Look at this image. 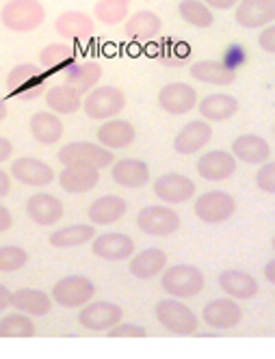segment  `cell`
Listing matches in <instances>:
<instances>
[{
  "label": "cell",
  "instance_id": "6da1fadb",
  "mask_svg": "<svg viewBox=\"0 0 275 359\" xmlns=\"http://www.w3.org/2000/svg\"><path fill=\"white\" fill-rule=\"evenodd\" d=\"M206 279L204 273L191 264H173L163 271L161 288L169 294V299H191L204 290Z\"/></svg>",
  "mask_w": 275,
  "mask_h": 359
},
{
  "label": "cell",
  "instance_id": "7a4b0ae2",
  "mask_svg": "<svg viewBox=\"0 0 275 359\" xmlns=\"http://www.w3.org/2000/svg\"><path fill=\"white\" fill-rule=\"evenodd\" d=\"M57 158L63 167H91L98 171L115 163L111 149L91 141H74L63 145L57 154Z\"/></svg>",
  "mask_w": 275,
  "mask_h": 359
},
{
  "label": "cell",
  "instance_id": "3957f363",
  "mask_svg": "<svg viewBox=\"0 0 275 359\" xmlns=\"http://www.w3.org/2000/svg\"><path fill=\"white\" fill-rule=\"evenodd\" d=\"M46 20V7L39 0H9L0 11L3 27L13 33H31Z\"/></svg>",
  "mask_w": 275,
  "mask_h": 359
},
{
  "label": "cell",
  "instance_id": "277c9868",
  "mask_svg": "<svg viewBox=\"0 0 275 359\" xmlns=\"http://www.w3.org/2000/svg\"><path fill=\"white\" fill-rule=\"evenodd\" d=\"M123 109H126V93L113 85L95 87L83 97V111L89 119L109 121L115 119Z\"/></svg>",
  "mask_w": 275,
  "mask_h": 359
},
{
  "label": "cell",
  "instance_id": "5b68a950",
  "mask_svg": "<svg viewBox=\"0 0 275 359\" xmlns=\"http://www.w3.org/2000/svg\"><path fill=\"white\" fill-rule=\"evenodd\" d=\"M154 316L169 333H173V336H193L199 329L197 314L178 299L159 301L154 307Z\"/></svg>",
  "mask_w": 275,
  "mask_h": 359
},
{
  "label": "cell",
  "instance_id": "8992f818",
  "mask_svg": "<svg viewBox=\"0 0 275 359\" xmlns=\"http://www.w3.org/2000/svg\"><path fill=\"white\" fill-rule=\"evenodd\" d=\"M48 74L35 63H18L7 74V91L18 100H35L46 89Z\"/></svg>",
  "mask_w": 275,
  "mask_h": 359
},
{
  "label": "cell",
  "instance_id": "52a82bcc",
  "mask_svg": "<svg viewBox=\"0 0 275 359\" xmlns=\"http://www.w3.org/2000/svg\"><path fill=\"white\" fill-rule=\"evenodd\" d=\"M137 227L147 236L167 238L180 229V215L165 203H152L145 206L137 215Z\"/></svg>",
  "mask_w": 275,
  "mask_h": 359
},
{
  "label": "cell",
  "instance_id": "ba28073f",
  "mask_svg": "<svg viewBox=\"0 0 275 359\" xmlns=\"http://www.w3.org/2000/svg\"><path fill=\"white\" fill-rule=\"evenodd\" d=\"M93 294H95V286L89 277L67 275L53 286L50 299H53V303L65 307V310H74V307H85L87 303H91Z\"/></svg>",
  "mask_w": 275,
  "mask_h": 359
},
{
  "label": "cell",
  "instance_id": "9c48e42d",
  "mask_svg": "<svg viewBox=\"0 0 275 359\" xmlns=\"http://www.w3.org/2000/svg\"><path fill=\"white\" fill-rule=\"evenodd\" d=\"M193 212L202 223L217 225L232 219L236 212V199L226 191H206L195 199Z\"/></svg>",
  "mask_w": 275,
  "mask_h": 359
},
{
  "label": "cell",
  "instance_id": "30bf717a",
  "mask_svg": "<svg viewBox=\"0 0 275 359\" xmlns=\"http://www.w3.org/2000/svg\"><path fill=\"white\" fill-rule=\"evenodd\" d=\"M152 191H154V197L159 201H163L165 206H178V203L191 201L197 187L185 173H163L156 177V182L152 184Z\"/></svg>",
  "mask_w": 275,
  "mask_h": 359
},
{
  "label": "cell",
  "instance_id": "8fae6325",
  "mask_svg": "<svg viewBox=\"0 0 275 359\" xmlns=\"http://www.w3.org/2000/svg\"><path fill=\"white\" fill-rule=\"evenodd\" d=\"M123 323V312L121 307L111 303V301H93L81 307L79 312V325L89 329V331H111Z\"/></svg>",
  "mask_w": 275,
  "mask_h": 359
},
{
  "label": "cell",
  "instance_id": "7c38bea8",
  "mask_svg": "<svg viewBox=\"0 0 275 359\" xmlns=\"http://www.w3.org/2000/svg\"><path fill=\"white\" fill-rule=\"evenodd\" d=\"M9 175L13 180H18L24 187H35V189H43L48 184H53L55 180V171L46 161L41 158H33V156H20L11 163L9 167Z\"/></svg>",
  "mask_w": 275,
  "mask_h": 359
},
{
  "label": "cell",
  "instance_id": "4fadbf2b",
  "mask_svg": "<svg viewBox=\"0 0 275 359\" xmlns=\"http://www.w3.org/2000/svg\"><path fill=\"white\" fill-rule=\"evenodd\" d=\"M91 253L100 260L121 262V260H130L137 253V247L130 236L121 232H111V234H100L91 241Z\"/></svg>",
  "mask_w": 275,
  "mask_h": 359
},
{
  "label": "cell",
  "instance_id": "5bb4252c",
  "mask_svg": "<svg viewBox=\"0 0 275 359\" xmlns=\"http://www.w3.org/2000/svg\"><path fill=\"white\" fill-rule=\"evenodd\" d=\"M243 320V307L234 299H213L202 307V323H206L213 329L228 331L234 329Z\"/></svg>",
  "mask_w": 275,
  "mask_h": 359
},
{
  "label": "cell",
  "instance_id": "9a60e30c",
  "mask_svg": "<svg viewBox=\"0 0 275 359\" xmlns=\"http://www.w3.org/2000/svg\"><path fill=\"white\" fill-rule=\"evenodd\" d=\"M236 167H239L236 158L226 149H210L202 154L195 165L199 177L208 180V182H223V180L232 177L236 173Z\"/></svg>",
  "mask_w": 275,
  "mask_h": 359
},
{
  "label": "cell",
  "instance_id": "2e32d148",
  "mask_svg": "<svg viewBox=\"0 0 275 359\" xmlns=\"http://www.w3.org/2000/svg\"><path fill=\"white\" fill-rule=\"evenodd\" d=\"M197 102V91L187 83H167L159 91V107L167 115H189Z\"/></svg>",
  "mask_w": 275,
  "mask_h": 359
},
{
  "label": "cell",
  "instance_id": "e0dca14e",
  "mask_svg": "<svg viewBox=\"0 0 275 359\" xmlns=\"http://www.w3.org/2000/svg\"><path fill=\"white\" fill-rule=\"evenodd\" d=\"M213 139V126L204 119H193L180 128V133L173 137V151L180 156H191L199 149H204Z\"/></svg>",
  "mask_w": 275,
  "mask_h": 359
},
{
  "label": "cell",
  "instance_id": "ac0fdd59",
  "mask_svg": "<svg viewBox=\"0 0 275 359\" xmlns=\"http://www.w3.org/2000/svg\"><path fill=\"white\" fill-rule=\"evenodd\" d=\"M234 20L243 29H264L275 22V0H241L234 7Z\"/></svg>",
  "mask_w": 275,
  "mask_h": 359
},
{
  "label": "cell",
  "instance_id": "d6986e66",
  "mask_svg": "<svg viewBox=\"0 0 275 359\" xmlns=\"http://www.w3.org/2000/svg\"><path fill=\"white\" fill-rule=\"evenodd\" d=\"M27 215L33 223L41 227H50L63 219L65 208L59 197L50 193H35L27 199Z\"/></svg>",
  "mask_w": 275,
  "mask_h": 359
},
{
  "label": "cell",
  "instance_id": "ffe728a7",
  "mask_svg": "<svg viewBox=\"0 0 275 359\" xmlns=\"http://www.w3.org/2000/svg\"><path fill=\"white\" fill-rule=\"evenodd\" d=\"M217 281H219V288L228 294V299H234V301L254 299L260 292L258 279L245 271H236V269L221 271Z\"/></svg>",
  "mask_w": 275,
  "mask_h": 359
},
{
  "label": "cell",
  "instance_id": "44dd1931",
  "mask_svg": "<svg viewBox=\"0 0 275 359\" xmlns=\"http://www.w3.org/2000/svg\"><path fill=\"white\" fill-rule=\"evenodd\" d=\"M128 210V201L119 195H102L89 203L87 219L91 225H113Z\"/></svg>",
  "mask_w": 275,
  "mask_h": 359
},
{
  "label": "cell",
  "instance_id": "7402d4cb",
  "mask_svg": "<svg viewBox=\"0 0 275 359\" xmlns=\"http://www.w3.org/2000/svg\"><path fill=\"white\" fill-rule=\"evenodd\" d=\"M55 31L69 41H85L93 35L95 22L83 11H63L55 20Z\"/></svg>",
  "mask_w": 275,
  "mask_h": 359
},
{
  "label": "cell",
  "instance_id": "603a6c76",
  "mask_svg": "<svg viewBox=\"0 0 275 359\" xmlns=\"http://www.w3.org/2000/svg\"><path fill=\"white\" fill-rule=\"evenodd\" d=\"M230 154L236 158V163L241 161L247 165H264L271 156V145L258 135H241L232 141Z\"/></svg>",
  "mask_w": 275,
  "mask_h": 359
},
{
  "label": "cell",
  "instance_id": "cb8c5ba5",
  "mask_svg": "<svg viewBox=\"0 0 275 359\" xmlns=\"http://www.w3.org/2000/svg\"><path fill=\"white\" fill-rule=\"evenodd\" d=\"M137 137L135 126L126 119H109L102 121V126L95 130V139L98 143L107 147V149H121V147H128Z\"/></svg>",
  "mask_w": 275,
  "mask_h": 359
},
{
  "label": "cell",
  "instance_id": "d4e9b609",
  "mask_svg": "<svg viewBox=\"0 0 275 359\" xmlns=\"http://www.w3.org/2000/svg\"><path fill=\"white\" fill-rule=\"evenodd\" d=\"M111 175L121 189H141L149 182V167L139 158H121L113 163Z\"/></svg>",
  "mask_w": 275,
  "mask_h": 359
},
{
  "label": "cell",
  "instance_id": "484cf974",
  "mask_svg": "<svg viewBox=\"0 0 275 359\" xmlns=\"http://www.w3.org/2000/svg\"><path fill=\"white\" fill-rule=\"evenodd\" d=\"M167 269V253L159 247H147L128 260V271L137 279H152Z\"/></svg>",
  "mask_w": 275,
  "mask_h": 359
},
{
  "label": "cell",
  "instance_id": "4316f807",
  "mask_svg": "<svg viewBox=\"0 0 275 359\" xmlns=\"http://www.w3.org/2000/svg\"><path fill=\"white\" fill-rule=\"evenodd\" d=\"M199 115L204 121H226L239 113V100L230 93H210L197 102Z\"/></svg>",
  "mask_w": 275,
  "mask_h": 359
},
{
  "label": "cell",
  "instance_id": "83f0119b",
  "mask_svg": "<svg viewBox=\"0 0 275 359\" xmlns=\"http://www.w3.org/2000/svg\"><path fill=\"white\" fill-rule=\"evenodd\" d=\"M163 29V20L161 15H156L154 11H135L133 15H128V20L123 22V33H126L128 39L133 41H147L154 39Z\"/></svg>",
  "mask_w": 275,
  "mask_h": 359
},
{
  "label": "cell",
  "instance_id": "f1b7e54d",
  "mask_svg": "<svg viewBox=\"0 0 275 359\" xmlns=\"http://www.w3.org/2000/svg\"><path fill=\"white\" fill-rule=\"evenodd\" d=\"M100 184V171L91 167H63L59 173V187L69 195H83Z\"/></svg>",
  "mask_w": 275,
  "mask_h": 359
},
{
  "label": "cell",
  "instance_id": "f546056e",
  "mask_svg": "<svg viewBox=\"0 0 275 359\" xmlns=\"http://www.w3.org/2000/svg\"><path fill=\"white\" fill-rule=\"evenodd\" d=\"M102 79V65L98 61H83V63H72L63 72L65 85L74 87L79 93H89L95 89L98 81Z\"/></svg>",
  "mask_w": 275,
  "mask_h": 359
},
{
  "label": "cell",
  "instance_id": "4dcf8cb0",
  "mask_svg": "<svg viewBox=\"0 0 275 359\" xmlns=\"http://www.w3.org/2000/svg\"><path fill=\"white\" fill-rule=\"evenodd\" d=\"M29 130L31 137L41 143V145H55L63 137V121L59 115L50 113V111H39L31 117L29 121Z\"/></svg>",
  "mask_w": 275,
  "mask_h": 359
},
{
  "label": "cell",
  "instance_id": "1f68e13d",
  "mask_svg": "<svg viewBox=\"0 0 275 359\" xmlns=\"http://www.w3.org/2000/svg\"><path fill=\"white\" fill-rule=\"evenodd\" d=\"M11 307L27 316H46L53 310V299L43 290L35 288H18L11 297Z\"/></svg>",
  "mask_w": 275,
  "mask_h": 359
},
{
  "label": "cell",
  "instance_id": "d6a6232c",
  "mask_svg": "<svg viewBox=\"0 0 275 359\" xmlns=\"http://www.w3.org/2000/svg\"><path fill=\"white\" fill-rule=\"evenodd\" d=\"M46 104L55 115H74L83 107V93L69 85H55L46 91Z\"/></svg>",
  "mask_w": 275,
  "mask_h": 359
},
{
  "label": "cell",
  "instance_id": "836d02e7",
  "mask_svg": "<svg viewBox=\"0 0 275 359\" xmlns=\"http://www.w3.org/2000/svg\"><path fill=\"white\" fill-rule=\"evenodd\" d=\"M191 79L204 85L226 87L236 81V72L219 61H197L191 65Z\"/></svg>",
  "mask_w": 275,
  "mask_h": 359
},
{
  "label": "cell",
  "instance_id": "e575fe53",
  "mask_svg": "<svg viewBox=\"0 0 275 359\" xmlns=\"http://www.w3.org/2000/svg\"><path fill=\"white\" fill-rule=\"evenodd\" d=\"M98 234H95V227L89 223H76V225H65V227H59L55 229L53 234H50L48 243L57 247V249H72V247H81V245H87L89 241H93Z\"/></svg>",
  "mask_w": 275,
  "mask_h": 359
},
{
  "label": "cell",
  "instance_id": "d590c367",
  "mask_svg": "<svg viewBox=\"0 0 275 359\" xmlns=\"http://www.w3.org/2000/svg\"><path fill=\"white\" fill-rule=\"evenodd\" d=\"M39 63L46 72H65L72 63H76V53L69 43H48L39 53Z\"/></svg>",
  "mask_w": 275,
  "mask_h": 359
},
{
  "label": "cell",
  "instance_id": "8d00e7d4",
  "mask_svg": "<svg viewBox=\"0 0 275 359\" xmlns=\"http://www.w3.org/2000/svg\"><path fill=\"white\" fill-rule=\"evenodd\" d=\"M178 13L193 29H210L215 22L213 9H208L202 0H180Z\"/></svg>",
  "mask_w": 275,
  "mask_h": 359
},
{
  "label": "cell",
  "instance_id": "74e56055",
  "mask_svg": "<svg viewBox=\"0 0 275 359\" xmlns=\"http://www.w3.org/2000/svg\"><path fill=\"white\" fill-rule=\"evenodd\" d=\"M130 0H98L93 7V18L102 24L115 27V24L126 22L130 15Z\"/></svg>",
  "mask_w": 275,
  "mask_h": 359
},
{
  "label": "cell",
  "instance_id": "f35d334b",
  "mask_svg": "<svg viewBox=\"0 0 275 359\" xmlns=\"http://www.w3.org/2000/svg\"><path fill=\"white\" fill-rule=\"evenodd\" d=\"M37 333L31 316L13 312L0 318V338H33Z\"/></svg>",
  "mask_w": 275,
  "mask_h": 359
},
{
  "label": "cell",
  "instance_id": "ab89813d",
  "mask_svg": "<svg viewBox=\"0 0 275 359\" xmlns=\"http://www.w3.org/2000/svg\"><path fill=\"white\" fill-rule=\"evenodd\" d=\"M29 253L15 245H3L0 247V273H15L22 266H27Z\"/></svg>",
  "mask_w": 275,
  "mask_h": 359
},
{
  "label": "cell",
  "instance_id": "60d3db41",
  "mask_svg": "<svg viewBox=\"0 0 275 359\" xmlns=\"http://www.w3.org/2000/svg\"><path fill=\"white\" fill-rule=\"evenodd\" d=\"M256 184L260 191L275 195V161H267L256 171Z\"/></svg>",
  "mask_w": 275,
  "mask_h": 359
},
{
  "label": "cell",
  "instance_id": "b9f144b4",
  "mask_svg": "<svg viewBox=\"0 0 275 359\" xmlns=\"http://www.w3.org/2000/svg\"><path fill=\"white\" fill-rule=\"evenodd\" d=\"M109 336L111 338H145L147 329L137 323H119L117 327L109 331Z\"/></svg>",
  "mask_w": 275,
  "mask_h": 359
},
{
  "label": "cell",
  "instance_id": "7bdbcfd3",
  "mask_svg": "<svg viewBox=\"0 0 275 359\" xmlns=\"http://www.w3.org/2000/svg\"><path fill=\"white\" fill-rule=\"evenodd\" d=\"M258 46L269 55H275V24L264 27L258 35Z\"/></svg>",
  "mask_w": 275,
  "mask_h": 359
},
{
  "label": "cell",
  "instance_id": "ee69618b",
  "mask_svg": "<svg viewBox=\"0 0 275 359\" xmlns=\"http://www.w3.org/2000/svg\"><path fill=\"white\" fill-rule=\"evenodd\" d=\"M11 225H13V215H11V210L5 206V203H0V234L7 232V229H11Z\"/></svg>",
  "mask_w": 275,
  "mask_h": 359
},
{
  "label": "cell",
  "instance_id": "f6af8a7d",
  "mask_svg": "<svg viewBox=\"0 0 275 359\" xmlns=\"http://www.w3.org/2000/svg\"><path fill=\"white\" fill-rule=\"evenodd\" d=\"M202 3L208 7V9H234L241 0H202Z\"/></svg>",
  "mask_w": 275,
  "mask_h": 359
},
{
  "label": "cell",
  "instance_id": "bcb514c9",
  "mask_svg": "<svg viewBox=\"0 0 275 359\" xmlns=\"http://www.w3.org/2000/svg\"><path fill=\"white\" fill-rule=\"evenodd\" d=\"M11 154H13V143L5 137H0V163L9 161Z\"/></svg>",
  "mask_w": 275,
  "mask_h": 359
},
{
  "label": "cell",
  "instance_id": "7dc6e473",
  "mask_svg": "<svg viewBox=\"0 0 275 359\" xmlns=\"http://www.w3.org/2000/svg\"><path fill=\"white\" fill-rule=\"evenodd\" d=\"M9 191H11V175L5 169H0V199L7 197Z\"/></svg>",
  "mask_w": 275,
  "mask_h": 359
},
{
  "label": "cell",
  "instance_id": "c3c4849f",
  "mask_svg": "<svg viewBox=\"0 0 275 359\" xmlns=\"http://www.w3.org/2000/svg\"><path fill=\"white\" fill-rule=\"evenodd\" d=\"M11 297H13V292L7 286L0 284V312H5L7 307H11Z\"/></svg>",
  "mask_w": 275,
  "mask_h": 359
},
{
  "label": "cell",
  "instance_id": "681fc988",
  "mask_svg": "<svg viewBox=\"0 0 275 359\" xmlns=\"http://www.w3.org/2000/svg\"><path fill=\"white\" fill-rule=\"evenodd\" d=\"M264 279L269 281V284L275 286V258L264 264Z\"/></svg>",
  "mask_w": 275,
  "mask_h": 359
},
{
  "label": "cell",
  "instance_id": "f907efd6",
  "mask_svg": "<svg viewBox=\"0 0 275 359\" xmlns=\"http://www.w3.org/2000/svg\"><path fill=\"white\" fill-rule=\"evenodd\" d=\"M9 115V109H7V102L5 100H0V121H5Z\"/></svg>",
  "mask_w": 275,
  "mask_h": 359
},
{
  "label": "cell",
  "instance_id": "816d5d0a",
  "mask_svg": "<svg viewBox=\"0 0 275 359\" xmlns=\"http://www.w3.org/2000/svg\"><path fill=\"white\" fill-rule=\"evenodd\" d=\"M271 247H273V251H275V236L271 238Z\"/></svg>",
  "mask_w": 275,
  "mask_h": 359
},
{
  "label": "cell",
  "instance_id": "f5cc1de1",
  "mask_svg": "<svg viewBox=\"0 0 275 359\" xmlns=\"http://www.w3.org/2000/svg\"><path fill=\"white\" fill-rule=\"evenodd\" d=\"M273 135H275V126H273Z\"/></svg>",
  "mask_w": 275,
  "mask_h": 359
}]
</instances>
